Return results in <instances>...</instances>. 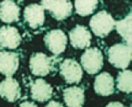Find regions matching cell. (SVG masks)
Instances as JSON below:
<instances>
[{
	"label": "cell",
	"mask_w": 132,
	"mask_h": 107,
	"mask_svg": "<svg viewBox=\"0 0 132 107\" xmlns=\"http://www.w3.org/2000/svg\"><path fill=\"white\" fill-rule=\"evenodd\" d=\"M131 45L127 43H117L109 49V61L113 66L125 69L131 60Z\"/></svg>",
	"instance_id": "obj_1"
},
{
	"label": "cell",
	"mask_w": 132,
	"mask_h": 107,
	"mask_svg": "<svg viewBox=\"0 0 132 107\" xmlns=\"http://www.w3.org/2000/svg\"><path fill=\"white\" fill-rule=\"evenodd\" d=\"M115 21L110 14L100 11L94 14L90 20V26L93 33L100 37H104L114 28Z\"/></svg>",
	"instance_id": "obj_2"
},
{
	"label": "cell",
	"mask_w": 132,
	"mask_h": 107,
	"mask_svg": "<svg viewBox=\"0 0 132 107\" xmlns=\"http://www.w3.org/2000/svg\"><path fill=\"white\" fill-rule=\"evenodd\" d=\"M42 6L58 20L66 19L72 13L70 0H42Z\"/></svg>",
	"instance_id": "obj_3"
},
{
	"label": "cell",
	"mask_w": 132,
	"mask_h": 107,
	"mask_svg": "<svg viewBox=\"0 0 132 107\" xmlns=\"http://www.w3.org/2000/svg\"><path fill=\"white\" fill-rule=\"evenodd\" d=\"M81 65L85 71L90 75H94L102 69L103 57L101 50L97 48L86 49L81 56Z\"/></svg>",
	"instance_id": "obj_4"
},
{
	"label": "cell",
	"mask_w": 132,
	"mask_h": 107,
	"mask_svg": "<svg viewBox=\"0 0 132 107\" xmlns=\"http://www.w3.org/2000/svg\"><path fill=\"white\" fill-rule=\"evenodd\" d=\"M53 58L43 53H35L30 59V69L33 75L45 77L53 67Z\"/></svg>",
	"instance_id": "obj_5"
},
{
	"label": "cell",
	"mask_w": 132,
	"mask_h": 107,
	"mask_svg": "<svg viewBox=\"0 0 132 107\" xmlns=\"http://www.w3.org/2000/svg\"><path fill=\"white\" fill-rule=\"evenodd\" d=\"M47 49L54 55H60L66 49L67 37L61 30H52L44 37Z\"/></svg>",
	"instance_id": "obj_6"
},
{
	"label": "cell",
	"mask_w": 132,
	"mask_h": 107,
	"mask_svg": "<svg viewBox=\"0 0 132 107\" xmlns=\"http://www.w3.org/2000/svg\"><path fill=\"white\" fill-rule=\"evenodd\" d=\"M60 75L67 83H78L82 78V70L75 59H66L60 65Z\"/></svg>",
	"instance_id": "obj_7"
},
{
	"label": "cell",
	"mask_w": 132,
	"mask_h": 107,
	"mask_svg": "<svg viewBox=\"0 0 132 107\" xmlns=\"http://www.w3.org/2000/svg\"><path fill=\"white\" fill-rule=\"evenodd\" d=\"M92 35L89 30L83 26L77 25L70 32L71 45L76 49H83L91 45Z\"/></svg>",
	"instance_id": "obj_8"
},
{
	"label": "cell",
	"mask_w": 132,
	"mask_h": 107,
	"mask_svg": "<svg viewBox=\"0 0 132 107\" xmlns=\"http://www.w3.org/2000/svg\"><path fill=\"white\" fill-rule=\"evenodd\" d=\"M24 19L30 27L33 29L42 26L45 20L44 9L42 5L37 4H29L24 10Z\"/></svg>",
	"instance_id": "obj_9"
},
{
	"label": "cell",
	"mask_w": 132,
	"mask_h": 107,
	"mask_svg": "<svg viewBox=\"0 0 132 107\" xmlns=\"http://www.w3.org/2000/svg\"><path fill=\"white\" fill-rule=\"evenodd\" d=\"M21 37L18 30L10 26H4L0 28V46L10 49H14L20 45Z\"/></svg>",
	"instance_id": "obj_10"
},
{
	"label": "cell",
	"mask_w": 132,
	"mask_h": 107,
	"mask_svg": "<svg viewBox=\"0 0 132 107\" xmlns=\"http://www.w3.org/2000/svg\"><path fill=\"white\" fill-rule=\"evenodd\" d=\"M20 84L12 77H9L0 83V96L9 102H14L20 97Z\"/></svg>",
	"instance_id": "obj_11"
},
{
	"label": "cell",
	"mask_w": 132,
	"mask_h": 107,
	"mask_svg": "<svg viewBox=\"0 0 132 107\" xmlns=\"http://www.w3.org/2000/svg\"><path fill=\"white\" fill-rule=\"evenodd\" d=\"M19 66V56L16 53L0 52V72L7 77H12Z\"/></svg>",
	"instance_id": "obj_12"
},
{
	"label": "cell",
	"mask_w": 132,
	"mask_h": 107,
	"mask_svg": "<svg viewBox=\"0 0 132 107\" xmlns=\"http://www.w3.org/2000/svg\"><path fill=\"white\" fill-rule=\"evenodd\" d=\"M53 88L43 79H37L32 82L31 87V98L38 102H45L51 99L53 95Z\"/></svg>",
	"instance_id": "obj_13"
},
{
	"label": "cell",
	"mask_w": 132,
	"mask_h": 107,
	"mask_svg": "<svg viewBox=\"0 0 132 107\" xmlns=\"http://www.w3.org/2000/svg\"><path fill=\"white\" fill-rule=\"evenodd\" d=\"M95 92L102 96H109L114 92V81L109 72H103L96 77L94 82Z\"/></svg>",
	"instance_id": "obj_14"
},
{
	"label": "cell",
	"mask_w": 132,
	"mask_h": 107,
	"mask_svg": "<svg viewBox=\"0 0 132 107\" xmlns=\"http://www.w3.org/2000/svg\"><path fill=\"white\" fill-rule=\"evenodd\" d=\"M20 17V7L13 0H4L0 3V19L6 23L15 22Z\"/></svg>",
	"instance_id": "obj_15"
},
{
	"label": "cell",
	"mask_w": 132,
	"mask_h": 107,
	"mask_svg": "<svg viewBox=\"0 0 132 107\" xmlns=\"http://www.w3.org/2000/svg\"><path fill=\"white\" fill-rule=\"evenodd\" d=\"M64 100L68 107H82L85 101L84 89L81 87L73 86L64 90Z\"/></svg>",
	"instance_id": "obj_16"
},
{
	"label": "cell",
	"mask_w": 132,
	"mask_h": 107,
	"mask_svg": "<svg viewBox=\"0 0 132 107\" xmlns=\"http://www.w3.org/2000/svg\"><path fill=\"white\" fill-rule=\"evenodd\" d=\"M114 26L126 43L131 45V14H130L125 19L115 22Z\"/></svg>",
	"instance_id": "obj_17"
},
{
	"label": "cell",
	"mask_w": 132,
	"mask_h": 107,
	"mask_svg": "<svg viewBox=\"0 0 132 107\" xmlns=\"http://www.w3.org/2000/svg\"><path fill=\"white\" fill-rule=\"evenodd\" d=\"M98 0H76V13L81 16H86L92 14L97 9Z\"/></svg>",
	"instance_id": "obj_18"
},
{
	"label": "cell",
	"mask_w": 132,
	"mask_h": 107,
	"mask_svg": "<svg viewBox=\"0 0 132 107\" xmlns=\"http://www.w3.org/2000/svg\"><path fill=\"white\" fill-rule=\"evenodd\" d=\"M117 88L125 93L130 94L131 92L132 85H131V71L125 70L120 71L117 77L116 80Z\"/></svg>",
	"instance_id": "obj_19"
},
{
	"label": "cell",
	"mask_w": 132,
	"mask_h": 107,
	"mask_svg": "<svg viewBox=\"0 0 132 107\" xmlns=\"http://www.w3.org/2000/svg\"><path fill=\"white\" fill-rule=\"evenodd\" d=\"M45 107H64V106L61 103L57 102V101H54V100H52V101H50Z\"/></svg>",
	"instance_id": "obj_20"
},
{
	"label": "cell",
	"mask_w": 132,
	"mask_h": 107,
	"mask_svg": "<svg viewBox=\"0 0 132 107\" xmlns=\"http://www.w3.org/2000/svg\"><path fill=\"white\" fill-rule=\"evenodd\" d=\"M20 107H37L36 104L33 102H30V101H25V102L21 103L20 105Z\"/></svg>",
	"instance_id": "obj_21"
},
{
	"label": "cell",
	"mask_w": 132,
	"mask_h": 107,
	"mask_svg": "<svg viewBox=\"0 0 132 107\" xmlns=\"http://www.w3.org/2000/svg\"><path fill=\"white\" fill-rule=\"evenodd\" d=\"M105 107H125V106L119 102H112V103H109V105Z\"/></svg>",
	"instance_id": "obj_22"
}]
</instances>
